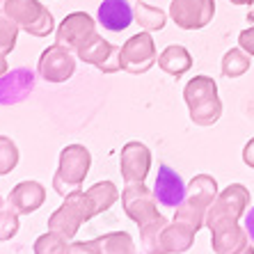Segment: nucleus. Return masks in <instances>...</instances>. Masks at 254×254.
<instances>
[{
  "instance_id": "obj_16",
  "label": "nucleus",
  "mask_w": 254,
  "mask_h": 254,
  "mask_svg": "<svg viewBox=\"0 0 254 254\" xmlns=\"http://www.w3.org/2000/svg\"><path fill=\"white\" fill-rule=\"evenodd\" d=\"M46 199V190L42 184L37 181H21L12 188L9 197H7V204L18 213V215H30L35 213L37 208L44 204Z\"/></svg>"
},
{
  "instance_id": "obj_22",
  "label": "nucleus",
  "mask_w": 254,
  "mask_h": 254,
  "mask_svg": "<svg viewBox=\"0 0 254 254\" xmlns=\"http://www.w3.org/2000/svg\"><path fill=\"white\" fill-rule=\"evenodd\" d=\"M167 227V220L163 215H156L154 220H149L144 225H140V243L147 254H158L160 250V234Z\"/></svg>"
},
{
  "instance_id": "obj_38",
  "label": "nucleus",
  "mask_w": 254,
  "mask_h": 254,
  "mask_svg": "<svg viewBox=\"0 0 254 254\" xmlns=\"http://www.w3.org/2000/svg\"><path fill=\"white\" fill-rule=\"evenodd\" d=\"M2 204H5V201H2V197H0V211H2V208H5V206H2Z\"/></svg>"
},
{
  "instance_id": "obj_14",
  "label": "nucleus",
  "mask_w": 254,
  "mask_h": 254,
  "mask_svg": "<svg viewBox=\"0 0 254 254\" xmlns=\"http://www.w3.org/2000/svg\"><path fill=\"white\" fill-rule=\"evenodd\" d=\"M94 32H96L94 30V18L89 16V14H85V12H73L58 25V35H55L58 42L55 44H62V46L76 51V48L80 46L87 37L94 35Z\"/></svg>"
},
{
  "instance_id": "obj_35",
  "label": "nucleus",
  "mask_w": 254,
  "mask_h": 254,
  "mask_svg": "<svg viewBox=\"0 0 254 254\" xmlns=\"http://www.w3.org/2000/svg\"><path fill=\"white\" fill-rule=\"evenodd\" d=\"M231 2H234V5H252L254 0H231Z\"/></svg>"
},
{
  "instance_id": "obj_15",
  "label": "nucleus",
  "mask_w": 254,
  "mask_h": 254,
  "mask_svg": "<svg viewBox=\"0 0 254 254\" xmlns=\"http://www.w3.org/2000/svg\"><path fill=\"white\" fill-rule=\"evenodd\" d=\"M186 192H188V186L184 184V179L179 177L170 165H160L154 184V195L158 199V204H163L167 208H177L186 199Z\"/></svg>"
},
{
  "instance_id": "obj_11",
  "label": "nucleus",
  "mask_w": 254,
  "mask_h": 254,
  "mask_svg": "<svg viewBox=\"0 0 254 254\" xmlns=\"http://www.w3.org/2000/svg\"><path fill=\"white\" fill-rule=\"evenodd\" d=\"M208 229H211V245L215 254H238L250 245L248 231L238 227V220L234 218L218 220Z\"/></svg>"
},
{
  "instance_id": "obj_18",
  "label": "nucleus",
  "mask_w": 254,
  "mask_h": 254,
  "mask_svg": "<svg viewBox=\"0 0 254 254\" xmlns=\"http://www.w3.org/2000/svg\"><path fill=\"white\" fill-rule=\"evenodd\" d=\"M195 234L197 231L192 229V227L184 225V222H179V220H174L172 225L167 222V227L163 229V234H160L158 254H181V252H186V250H190L192 241H195Z\"/></svg>"
},
{
  "instance_id": "obj_9",
  "label": "nucleus",
  "mask_w": 254,
  "mask_h": 254,
  "mask_svg": "<svg viewBox=\"0 0 254 254\" xmlns=\"http://www.w3.org/2000/svg\"><path fill=\"white\" fill-rule=\"evenodd\" d=\"M215 0H172L170 16L184 30H199L211 23Z\"/></svg>"
},
{
  "instance_id": "obj_32",
  "label": "nucleus",
  "mask_w": 254,
  "mask_h": 254,
  "mask_svg": "<svg viewBox=\"0 0 254 254\" xmlns=\"http://www.w3.org/2000/svg\"><path fill=\"white\" fill-rule=\"evenodd\" d=\"M243 163L248 167H254V137L245 144V149H243Z\"/></svg>"
},
{
  "instance_id": "obj_13",
  "label": "nucleus",
  "mask_w": 254,
  "mask_h": 254,
  "mask_svg": "<svg viewBox=\"0 0 254 254\" xmlns=\"http://www.w3.org/2000/svg\"><path fill=\"white\" fill-rule=\"evenodd\" d=\"M35 71L25 69H12L5 76H0V106H14L25 101L32 89H35Z\"/></svg>"
},
{
  "instance_id": "obj_19",
  "label": "nucleus",
  "mask_w": 254,
  "mask_h": 254,
  "mask_svg": "<svg viewBox=\"0 0 254 254\" xmlns=\"http://www.w3.org/2000/svg\"><path fill=\"white\" fill-rule=\"evenodd\" d=\"M218 197V184H215V179L208 177V174H197L192 181L188 184V192H186V199L190 206L195 208H201V211H206L211 208V204L215 201Z\"/></svg>"
},
{
  "instance_id": "obj_26",
  "label": "nucleus",
  "mask_w": 254,
  "mask_h": 254,
  "mask_svg": "<svg viewBox=\"0 0 254 254\" xmlns=\"http://www.w3.org/2000/svg\"><path fill=\"white\" fill-rule=\"evenodd\" d=\"M135 21L142 25L144 30H163L165 28V12L158 7H151L147 2H137L135 5Z\"/></svg>"
},
{
  "instance_id": "obj_21",
  "label": "nucleus",
  "mask_w": 254,
  "mask_h": 254,
  "mask_svg": "<svg viewBox=\"0 0 254 254\" xmlns=\"http://www.w3.org/2000/svg\"><path fill=\"white\" fill-rule=\"evenodd\" d=\"M87 195H89L92 206H94V213L99 215V213L108 211L119 199V190L113 181H99V184H94L87 190Z\"/></svg>"
},
{
  "instance_id": "obj_2",
  "label": "nucleus",
  "mask_w": 254,
  "mask_h": 254,
  "mask_svg": "<svg viewBox=\"0 0 254 254\" xmlns=\"http://www.w3.org/2000/svg\"><path fill=\"white\" fill-rule=\"evenodd\" d=\"M92 156L83 144H69L60 154V165L53 177V188L58 195L66 197L76 190H83V181L89 172Z\"/></svg>"
},
{
  "instance_id": "obj_28",
  "label": "nucleus",
  "mask_w": 254,
  "mask_h": 254,
  "mask_svg": "<svg viewBox=\"0 0 254 254\" xmlns=\"http://www.w3.org/2000/svg\"><path fill=\"white\" fill-rule=\"evenodd\" d=\"M18 163V149L9 137L0 135V177L2 174H9V172L16 167Z\"/></svg>"
},
{
  "instance_id": "obj_29",
  "label": "nucleus",
  "mask_w": 254,
  "mask_h": 254,
  "mask_svg": "<svg viewBox=\"0 0 254 254\" xmlns=\"http://www.w3.org/2000/svg\"><path fill=\"white\" fill-rule=\"evenodd\" d=\"M18 231V213L12 206L0 211V241H9Z\"/></svg>"
},
{
  "instance_id": "obj_31",
  "label": "nucleus",
  "mask_w": 254,
  "mask_h": 254,
  "mask_svg": "<svg viewBox=\"0 0 254 254\" xmlns=\"http://www.w3.org/2000/svg\"><path fill=\"white\" fill-rule=\"evenodd\" d=\"M238 46H241L245 53L254 55V25L248 30H243L241 35H238Z\"/></svg>"
},
{
  "instance_id": "obj_17",
  "label": "nucleus",
  "mask_w": 254,
  "mask_h": 254,
  "mask_svg": "<svg viewBox=\"0 0 254 254\" xmlns=\"http://www.w3.org/2000/svg\"><path fill=\"white\" fill-rule=\"evenodd\" d=\"M135 18V9L126 0H103L99 5V23L110 32H122Z\"/></svg>"
},
{
  "instance_id": "obj_20",
  "label": "nucleus",
  "mask_w": 254,
  "mask_h": 254,
  "mask_svg": "<svg viewBox=\"0 0 254 254\" xmlns=\"http://www.w3.org/2000/svg\"><path fill=\"white\" fill-rule=\"evenodd\" d=\"M158 66L170 76H184L186 71L192 66V55L186 51L184 46L172 44L167 46L163 53L158 55Z\"/></svg>"
},
{
  "instance_id": "obj_8",
  "label": "nucleus",
  "mask_w": 254,
  "mask_h": 254,
  "mask_svg": "<svg viewBox=\"0 0 254 254\" xmlns=\"http://www.w3.org/2000/svg\"><path fill=\"white\" fill-rule=\"evenodd\" d=\"M37 71L48 83H64L76 71V58L71 55V48L62 46V44H53L42 53Z\"/></svg>"
},
{
  "instance_id": "obj_25",
  "label": "nucleus",
  "mask_w": 254,
  "mask_h": 254,
  "mask_svg": "<svg viewBox=\"0 0 254 254\" xmlns=\"http://www.w3.org/2000/svg\"><path fill=\"white\" fill-rule=\"evenodd\" d=\"M69 238L60 231H46L35 241V254H66L69 252Z\"/></svg>"
},
{
  "instance_id": "obj_23",
  "label": "nucleus",
  "mask_w": 254,
  "mask_h": 254,
  "mask_svg": "<svg viewBox=\"0 0 254 254\" xmlns=\"http://www.w3.org/2000/svg\"><path fill=\"white\" fill-rule=\"evenodd\" d=\"M96 241H99V254H135L133 238L126 231H113Z\"/></svg>"
},
{
  "instance_id": "obj_7",
  "label": "nucleus",
  "mask_w": 254,
  "mask_h": 254,
  "mask_svg": "<svg viewBox=\"0 0 254 254\" xmlns=\"http://www.w3.org/2000/svg\"><path fill=\"white\" fill-rule=\"evenodd\" d=\"M76 53L83 62L96 66V69L103 71V73H115V71L122 69V62H119L122 48L113 46V44L106 42V39L101 35H96V32L92 37H87V39L76 48Z\"/></svg>"
},
{
  "instance_id": "obj_3",
  "label": "nucleus",
  "mask_w": 254,
  "mask_h": 254,
  "mask_svg": "<svg viewBox=\"0 0 254 254\" xmlns=\"http://www.w3.org/2000/svg\"><path fill=\"white\" fill-rule=\"evenodd\" d=\"M94 215L96 213H94L92 201H89V195L83 192V190H76V192L66 195L64 201H62V206L51 215L48 229L60 231L66 238H73L78 234V229H80V225L92 220Z\"/></svg>"
},
{
  "instance_id": "obj_34",
  "label": "nucleus",
  "mask_w": 254,
  "mask_h": 254,
  "mask_svg": "<svg viewBox=\"0 0 254 254\" xmlns=\"http://www.w3.org/2000/svg\"><path fill=\"white\" fill-rule=\"evenodd\" d=\"M7 73V62H5V55H0V76Z\"/></svg>"
},
{
  "instance_id": "obj_27",
  "label": "nucleus",
  "mask_w": 254,
  "mask_h": 254,
  "mask_svg": "<svg viewBox=\"0 0 254 254\" xmlns=\"http://www.w3.org/2000/svg\"><path fill=\"white\" fill-rule=\"evenodd\" d=\"M18 23H14L9 16L0 14V55L12 53L16 46V37H18Z\"/></svg>"
},
{
  "instance_id": "obj_6",
  "label": "nucleus",
  "mask_w": 254,
  "mask_h": 254,
  "mask_svg": "<svg viewBox=\"0 0 254 254\" xmlns=\"http://www.w3.org/2000/svg\"><path fill=\"white\" fill-rule=\"evenodd\" d=\"M119 62H122V69L128 71V73H144L151 66L158 62L156 60V46L154 39L149 32H140V35H133L128 42L122 46V53H119Z\"/></svg>"
},
{
  "instance_id": "obj_10",
  "label": "nucleus",
  "mask_w": 254,
  "mask_h": 254,
  "mask_svg": "<svg viewBox=\"0 0 254 254\" xmlns=\"http://www.w3.org/2000/svg\"><path fill=\"white\" fill-rule=\"evenodd\" d=\"M156 201H158L156 195L144 184H126V188L122 190V206L126 215L137 225H144L158 215Z\"/></svg>"
},
{
  "instance_id": "obj_30",
  "label": "nucleus",
  "mask_w": 254,
  "mask_h": 254,
  "mask_svg": "<svg viewBox=\"0 0 254 254\" xmlns=\"http://www.w3.org/2000/svg\"><path fill=\"white\" fill-rule=\"evenodd\" d=\"M66 254H99V241H78L69 245Z\"/></svg>"
},
{
  "instance_id": "obj_12",
  "label": "nucleus",
  "mask_w": 254,
  "mask_h": 254,
  "mask_svg": "<svg viewBox=\"0 0 254 254\" xmlns=\"http://www.w3.org/2000/svg\"><path fill=\"white\" fill-rule=\"evenodd\" d=\"M151 167V151L142 142H128L119 156V170L126 184H144Z\"/></svg>"
},
{
  "instance_id": "obj_36",
  "label": "nucleus",
  "mask_w": 254,
  "mask_h": 254,
  "mask_svg": "<svg viewBox=\"0 0 254 254\" xmlns=\"http://www.w3.org/2000/svg\"><path fill=\"white\" fill-rule=\"evenodd\" d=\"M238 254H254V248H252V245H248V248L243 250V252H238Z\"/></svg>"
},
{
  "instance_id": "obj_37",
  "label": "nucleus",
  "mask_w": 254,
  "mask_h": 254,
  "mask_svg": "<svg viewBox=\"0 0 254 254\" xmlns=\"http://www.w3.org/2000/svg\"><path fill=\"white\" fill-rule=\"evenodd\" d=\"M5 2H7V0H0V12L5 9Z\"/></svg>"
},
{
  "instance_id": "obj_4",
  "label": "nucleus",
  "mask_w": 254,
  "mask_h": 254,
  "mask_svg": "<svg viewBox=\"0 0 254 254\" xmlns=\"http://www.w3.org/2000/svg\"><path fill=\"white\" fill-rule=\"evenodd\" d=\"M2 14L9 16L14 23H18V28H23L32 37H46L55 28L53 14L39 0H7Z\"/></svg>"
},
{
  "instance_id": "obj_33",
  "label": "nucleus",
  "mask_w": 254,
  "mask_h": 254,
  "mask_svg": "<svg viewBox=\"0 0 254 254\" xmlns=\"http://www.w3.org/2000/svg\"><path fill=\"white\" fill-rule=\"evenodd\" d=\"M245 231H248L250 241L254 243V206H250V211L245 213Z\"/></svg>"
},
{
  "instance_id": "obj_1",
  "label": "nucleus",
  "mask_w": 254,
  "mask_h": 254,
  "mask_svg": "<svg viewBox=\"0 0 254 254\" xmlns=\"http://www.w3.org/2000/svg\"><path fill=\"white\" fill-rule=\"evenodd\" d=\"M184 99L188 103L190 119L197 126H213L222 117V101L218 99V83L208 76H195L186 85Z\"/></svg>"
},
{
  "instance_id": "obj_5",
  "label": "nucleus",
  "mask_w": 254,
  "mask_h": 254,
  "mask_svg": "<svg viewBox=\"0 0 254 254\" xmlns=\"http://www.w3.org/2000/svg\"><path fill=\"white\" fill-rule=\"evenodd\" d=\"M250 208V192L245 186L241 184H229L222 192H218L215 201L211 204L206 213V227H211L213 222L225 218L241 220L245 215V211Z\"/></svg>"
},
{
  "instance_id": "obj_24",
  "label": "nucleus",
  "mask_w": 254,
  "mask_h": 254,
  "mask_svg": "<svg viewBox=\"0 0 254 254\" xmlns=\"http://www.w3.org/2000/svg\"><path fill=\"white\" fill-rule=\"evenodd\" d=\"M252 66V55L245 53L241 46L227 51L222 58V76L227 78H238Z\"/></svg>"
}]
</instances>
